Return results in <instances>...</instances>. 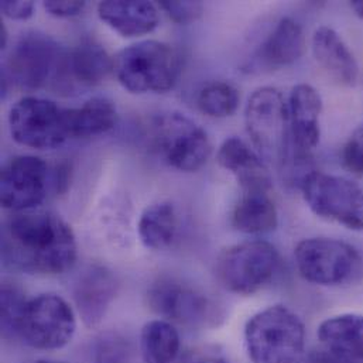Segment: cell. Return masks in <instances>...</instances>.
Masks as SVG:
<instances>
[{"instance_id": "cell-1", "label": "cell", "mask_w": 363, "mask_h": 363, "mask_svg": "<svg viewBox=\"0 0 363 363\" xmlns=\"http://www.w3.org/2000/svg\"><path fill=\"white\" fill-rule=\"evenodd\" d=\"M1 257L30 274H61L77 260V240L71 226L52 212H17L4 225Z\"/></svg>"}, {"instance_id": "cell-2", "label": "cell", "mask_w": 363, "mask_h": 363, "mask_svg": "<svg viewBox=\"0 0 363 363\" xmlns=\"http://www.w3.org/2000/svg\"><path fill=\"white\" fill-rule=\"evenodd\" d=\"M3 78L28 91H69L72 84L68 75V51L48 34L26 33L11 48Z\"/></svg>"}, {"instance_id": "cell-3", "label": "cell", "mask_w": 363, "mask_h": 363, "mask_svg": "<svg viewBox=\"0 0 363 363\" xmlns=\"http://www.w3.org/2000/svg\"><path fill=\"white\" fill-rule=\"evenodd\" d=\"M182 71L180 52L157 40L132 44L113 58V72L119 84L132 94H164L176 86Z\"/></svg>"}, {"instance_id": "cell-4", "label": "cell", "mask_w": 363, "mask_h": 363, "mask_svg": "<svg viewBox=\"0 0 363 363\" xmlns=\"http://www.w3.org/2000/svg\"><path fill=\"white\" fill-rule=\"evenodd\" d=\"M245 345L252 363H297L304 354L306 328L290 308L272 306L247 321Z\"/></svg>"}, {"instance_id": "cell-5", "label": "cell", "mask_w": 363, "mask_h": 363, "mask_svg": "<svg viewBox=\"0 0 363 363\" xmlns=\"http://www.w3.org/2000/svg\"><path fill=\"white\" fill-rule=\"evenodd\" d=\"M149 135L155 152L179 172H198L212 153L206 132L180 112H166L153 118Z\"/></svg>"}, {"instance_id": "cell-6", "label": "cell", "mask_w": 363, "mask_h": 363, "mask_svg": "<svg viewBox=\"0 0 363 363\" xmlns=\"http://www.w3.org/2000/svg\"><path fill=\"white\" fill-rule=\"evenodd\" d=\"M280 264L277 249L266 240H247L225 249L216 259V277L233 294L250 296L263 289Z\"/></svg>"}, {"instance_id": "cell-7", "label": "cell", "mask_w": 363, "mask_h": 363, "mask_svg": "<svg viewBox=\"0 0 363 363\" xmlns=\"http://www.w3.org/2000/svg\"><path fill=\"white\" fill-rule=\"evenodd\" d=\"M247 133L263 157L281 166L290 152L287 102L274 86L257 88L245 109Z\"/></svg>"}, {"instance_id": "cell-8", "label": "cell", "mask_w": 363, "mask_h": 363, "mask_svg": "<svg viewBox=\"0 0 363 363\" xmlns=\"http://www.w3.org/2000/svg\"><path fill=\"white\" fill-rule=\"evenodd\" d=\"M294 257L304 280L325 287L352 281L362 267V257L358 249L333 238L301 240L294 250Z\"/></svg>"}, {"instance_id": "cell-9", "label": "cell", "mask_w": 363, "mask_h": 363, "mask_svg": "<svg viewBox=\"0 0 363 363\" xmlns=\"http://www.w3.org/2000/svg\"><path fill=\"white\" fill-rule=\"evenodd\" d=\"M298 188L308 208L320 218L363 230V188L358 182L313 170Z\"/></svg>"}, {"instance_id": "cell-10", "label": "cell", "mask_w": 363, "mask_h": 363, "mask_svg": "<svg viewBox=\"0 0 363 363\" xmlns=\"http://www.w3.org/2000/svg\"><path fill=\"white\" fill-rule=\"evenodd\" d=\"M9 129L20 146L51 150L69 139L67 108L38 96L18 99L9 112Z\"/></svg>"}, {"instance_id": "cell-11", "label": "cell", "mask_w": 363, "mask_h": 363, "mask_svg": "<svg viewBox=\"0 0 363 363\" xmlns=\"http://www.w3.org/2000/svg\"><path fill=\"white\" fill-rule=\"evenodd\" d=\"M77 330L72 307L57 294H41L27 300L18 327V338L40 351H55L68 345Z\"/></svg>"}, {"instance_id": "cell-12", "label": "cell", "mask_w": 363, "mask_h": 363, "mask_svg": "<svg viewBox=\"0 0 363 363\" xmlns=\"http://www.w3.org/2000/svg\"><path fill=\"white\" fill-rule=\"evenodd\" d=\"M48 166L35 156H16L1 169V206L13 212L35 209L47 196Z\"/></svg>"}, {"instance_id": "cell-13", "label": "cell", "mask_w": 363, "mask_h": 363, "mask_svg": "<svg viewBox=\"0 0 363 363\" xmlns=\"http://www.w3.org/2000/svg\"><path fill=\"white\" fill-rule=\"evenodd\" d=\"M150 308L167 320L203 325L213 318V304L196 290L172 277L157 279L147 293Z\"/></svg>"}, {"instance_id": "cell-14", "label": "cell", "mask_w": 363, "mask_h": 363, "mask_svg": "<svg viewBox=\"0 0 363 363\" xmlns=\"http://www.w3.org/2000/svg\"><path fill=\"white\" fill-rule=\"evenodd\" d=\"M290 126V153L311 159L320 143V116L323 99L318 91L308 84L296 85L287 101Z\"/></svg>"}, {"instance_id": "cell-15", "label": "cell", "mask_w": 363, "mask_h": 363, "mask_svg": "<svg viewBox=\"0 0 363 363\" xmlns=\"http://www.w3.org/2000/svg\"><path fill=\"white\" fill-rule=\"evenodd\" d=\"M118 290L119 281L108 267L94 264L78 274L72 294L78 314L86 327L101 324Z\"/></svg>"}, {"instance_id": "cell-16", "label": "cell", "mask_w": 363, "mask_h": 363, "mask_svg": "<svg viewBox=\"0 0 363 363\" xmlns=\"http://www.w3.org/2000/svg\"><path fill=\"white\" fill-rule=\"evenodd\" d=\"M218 164L235 176L243 191H270L272 176L266 163L239 138H228L218 149Z\"/></svg>"}, {"instance_id": "cell-17", "label": "cell", "mask_w": 363, "mask_h": 363, "mask_svg": "<svg viewBox=\"0 0 363 363\" xmlns=\"http://www.w3.org/2000/svg\"><path fill=\"white\" fill-rule=\"evenodd\" d=\"M313 54L320 67L340 85L354 86L358 82V61L348 44L334 28L321 26L314 31Z\"/></svg>"}, {"instance_id": "cell-18", "label": "cell", "mask_w": 363, "mask_h": 363, "mask_svg": "<svg viewBox=\"0 0 363 363\" xmlns=\"http://www.w3.org/2000/svg\"><path fill=\"white\" fill-rule=\"evenodd\" d=\"M99 18L123 37H142L160 23L159 10L146 0H106L98 6Z\"/></svg>"}, {"instance_id": "cell-19", "label": "cell", "mask_w": 363, "mask_h": 363, "mask_svg": "<svg viewBox=\"0 0 363 363\" xmlns=\"http://www.w3.org/2000/svg\"><path fill=\"white\" fill-rule=\"evenodd\" d=\"M307 47L300 23L291 17L281 18L262 43L256 60L266 68H283L298 61Z\"/></svg>"}, {"instance_id": "cell-20", "label": "cell", "mask_w": 363, "mask_h": 363, "mask_svg": "<svg viewBox=\"0 0 363 363\" xmlns=\"http://www.w3.org/2000/svg\"><path fill=\"white\" fill-rule=\"evenodd\" d=\"M111 71H113V58L94 37H84L68 51V75L72 86L74 84L95 86Z\"/></svg>"}, {"instance_id": "cell-21", "label": "cell", "mask_w": 363, "mask_h": 363, "mask_svg": "<svg viewBox=\"0 0 363 363\" xmlns=\"http://www.w3.org/2000/svg\"><path fill=\"white\" fill-rule=\"evenodd\" d=\"M321 347L363 363V315L341 314L321 323L318 328Z\"/></svg>"}, {"instance_id": "cell-22", "label": "cell", "mask_w": 363, "mask_h": 363, "mask_svg": "<svg viewBox=\"0 0 363 363\" xmlns=\"http://www.w3.org/2000/svg\"><path fill=\"white\" fill-rule=\"evenodd\" d=\"M279 212L269 191H243L232 212V225L243 233L257 235L274 230Z\"/></svg>"}, {"instance_id": "cell-23", "label": "cell", "mask_w": 363, "mask_h": 363, "mask_svg": "<svg viewBox=\"0 0 363 363\" xmlns=\"http://www.w3.org/2000/svg\"><path fill=\"white\" fill-rule=\"evenodd\" d=\"M118 111L115 104L102 96L86 101L81 108L67 109L69 139H86L106 133L115 128Z\"/></svg>"}, {"instance_id": "cell-24", "label": "cell", "mask_w": 363, "mask_h": 363, "mask_svg": "<svg viewBox=\"0 0 363 363\" xmlns=\"http://www.w3.org/2000/svg\"><path fill=\"white\" fill-rule=\"evenodd\" d=\"M179 228L177 212L173 203L159 202L147 206L140 215L138 233L142 243L152 250H163L172 246Z\"/></svg>"}, {"instance_id": "cell-25", "label": "cell", "mask_w": 363, "mask_h": 363, "mask_svg": "<svg viewBox=\"0 0 363 363\" xmlns=\"http://www.w3.org/2000/svg\"><path fill=\"white\" fill-rule=\"evenodd\" d=\"M140 352L145 363H173L180 352L179 331L164 320L147 323L140 334Z\"/></svg>"}, {"instance_id": "cell-26", "label": "cell", "mask_w": 363, "mask_h": 363, "mask_svg": "<svg viewBox=\"0 0 363 363\" xmlns=\"http://www.w3.org/2000/svg\"><path fill=\"white\" fill-rule=\"evenodd\" d=\"M240 102V95L236 86L226 81H211L205 84L196 95L198 109L209 118L232 116Z\"/></svg>"}, {"instance_id": "cell-27", "label": "cell", "mask_w": 363, "mask_h": 363, "mask_svg": "<svg viewBox=\"0 0 363 363\" xmlns=\"http://www.w3.org/2000/svg\"><path fill=\"white\" fill-rule=\"evenodd\" d=\"M1 334L4 338H18V327L26 307L23 293L11 286L1 289Z\"/></svg>"}, {"instance_id": "cell-28", "label": "cell", "mask_w": 363, "mask_h": 363, "mask_svg": "<svg viewBox=\"0 0 363 363\" xmlns=\"http://www.w3.org/2000/svg\"><path fill=\"white\" fill-rule=\"evenodd\" d=\"M341 163L350 173L363 177V123L359 125L341 150Z\"/></svg>"}, {"instance_id": "cell-29", "label": "cell", "mask_w": 363, "mask_h": 363, "mask_svg": "<svg viewBox=\"0 0 363 363\" xmlns=\"http://www.w3.org/2000/svg\"><path fill=\"white\" fill-rule=\"evenodd\" d=\"M160 7L167 13V16L173 21L179 24H186L198 20L203 11V6L201 1L163 0L160 1Z\"/></svg>"}, {"instance_id": "cell-30", "label": "cell", "mask_w": 363, "mask_h": 363, "mask_svg": "<svg viewBox=\"0 0 363 363\" xmlns=\"http://www.w3.org/2000/svg\"><path fill=\"white\" fill-rule=\"evenodd\" d=\"M85 1L79 0H47L44 1V9L55 17H74L85 9Z\"/></svg>"}, {"instance_id": "cell-31", "label": "cell", "mask_w": 363, "mask_h": 363, "mask_svg": "<svg viewBox=\"0 0 363 363\" xmlns=\"http://www.w3.org/2000/svg\"><path fill=\"white\" fill-rule=\"evenodd\" d=\"M0 9L4 16L13 20H27L34 13V3L33 1H21V0H3L0 3Z\"/></svg>"}, {"instance_id": "cell-32", "label": "cell", "mask_w": 363, "mask_h": 363, "mask_svg": "<svg viewBox=\"0 0 363 363\" xmlns=\"http://www.w3.org/2000/svg\"><path fill=\"white\" fill-rule=\"evenodd\" d=\"M306 363H361L350 359L347 357H342L340 354H335L333 351H328L325 348H320L313 351L308 357Z\"/></svg>"}, {"instance_id": "cell-33", "label": "cell", "mask_w": 363, "mask_h": 363, "mask_svg": "<svg viewBox=\"0 0 363 363\" xmlns=\"http://www.w3.org/2000/svg\"><path fill=\"white\" fill-rule=\"evenodd\" d=\"M7 41H9V33H7V28H6L4 23H1V26H0V48L1 50L6 48Z\"/></svg>"}, {"instance_id": "cell-34", "label": "cell", "mask_w": 363, "mask_h": 363, "mask_svg": "<svg viewBox=\"0 0 363 363\" xmlns=\"http://www.w3.org/2000/svg\"><path fill=\"white\" fill-rule=\"evenodd\" d=\"M350 6L359 18H363V0H352Z\"/></svg>"}, {"instance_id": "cell-35", "label": "cell", "mask_w": 363, "mask_h": 363, "mask_svg": "<svg viewBox=\"0 0 363 363\" xmlns=\"http://www.w3.org/2000/svg\"><path fill=\"white\" fill-rule=\"evenodd\" d=\"M195 363H228L225 359H222V358H203V359H201V361H198V362Z\"/></svg>"}, {"instance_id": "cell-36", "label": "cell", "mask_w": 363, "mask_h": 363, "mask_svg": "<svg viewBox=\"0 0 363 363\" xmlns=\"http://www.w3.org/2000/svg\"><path fill=\"white\" fill-rule=\"evenodd\" d=\"M35 363H64V362H54V361H38Z\"/></svg>"}]
</instances>
